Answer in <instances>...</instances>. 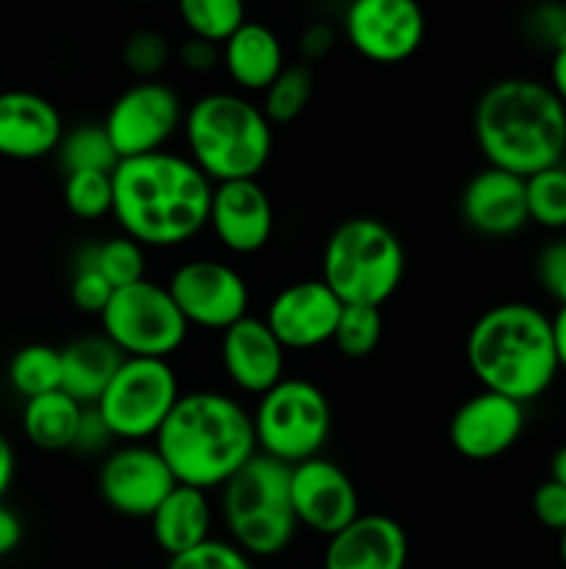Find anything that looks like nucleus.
<instances>
[{
    "label": "nucleus",
    "instance_id": "nucleus-18",
    "mask_svg": "<svg viewBox=\"0 0 566 569\" xmlns=\"http://www.w3.org/2000/svg\"><path fill=\"white\" fill-rule=\"evenodd\" d=\"M209 228L231 253L253 256L264 250L275 231V206L259 178L214 183Z\"/></svg>",
    "mask_w": 566,
    "mask_h": 569
},
{
    "label": "nucleus",
    "instance_id": "nucleus-48",
    "mask_svg": "<svg viewBox=\"0 0 566 569\" xmlns=\"http://www.w3.org/2000/svg\"><path fill=\"white\" fill-rule=\"evenodd\" d=\"M558 553H560V565H564V569H566V528L564 531L558 533Z\"/></svg>",
    "mask_w": 566,
    "mask_h": 569
},
{
    "label": "nucleus",
    "instance_id": "nucleus-47",
    "mask_svg": "<svg viewBox=\"0 0 566 569\" xmlns=\"http://www.w3.org/2000/svg\"><path fill=\"white\" fill-rule=\"evenodd\" d=\"M549 478L560 487H566V445L553 453V461H549Z\"/></svg>",
    "mask_w": 566,
    "mask_h": 569
},
{
    "label": "nucleus",
    "instance_id": "nucleus-14",
    "mask_svg": "<svg viewBox=\"0 0 566 569\" xmlns=\"http://www.w3.org/2000/svg\"><path fill=\"white\" fill-rule=\"evenodd\" d=\"M344 33L372 64H400L425 42V11L420 0H353Z\"/></svg>",
    "mask_w": 566,
    "mask_h": 569
},
{
    "label": "nucleus",
    "instance_id": "nucleus-38",
    "mask_svg": "<svg viewBox=\"0 0 566 569\" xmlns=\"http://www.w3.org/2000/svg\"><path fill=\"white\" fill-rule=\"evenodd\" d=\"M536 278L553 300L566 303V239H555L538 253Z\"/></svg>",
    "mask_w": 566,
    "mask_h": 569
},
{
    "label": "nucleus",
    "instance_id": "nucleus-4",
    "mask_svg": "<svg viewBox=\"0 0 566 569\" xmlns=\"http://www.w3.org/2000/svg\"><path fill=\"white\" fill-rule=\"evenodd\" d=\"M466 365L481 389L527 406L558 378L553 320L530 303H497L466 333Z\"/></svg>",
    "mask_w": 566,
    "mask_h": 569
},
{
    "label": "nucleus",
    "instance_id": "nucleus-37",
    "mask_svg": "<svg viewBox=\"0 0 566 569\" xmlns=\"http://www.w3.org/2000/svg\"><path fill=\"white\" fill-rule=\"evenodd\" d=\"M166 569H255V565L231 539H205L198 548L172 556Z\"/></svg>",
    "mask_w": 566,
    "mask_h": 569
},
{
    "label": "nucleus",
    "instance_id": "nucleus-36",
    "mask_svg": "<svg viewBox=\"0 0 566 569\" xmlns=\"http://www.w3.org/2000/svg\"><path fill=\"white\" fill-rule=\"evenodd\" d=\"M111 295H114V287L100 276L89 248L78 250L75 261H72V281H70L72 306H75L78 311H83V315L100 317L105 306H109Z\"/></svg>",
    "mask_w": 566,
    "mask_h": 569
},
{
    "label": "nucleus",
    "instance_id": "nucleus-6",
    "mask_svg": "<svg viewBox=\"0 0 566 569\" xmlns=\"http://www.w3.org/2000/svg\"><path fill=\"white\" fill-rule=\"evenodd\" d=\"M289 476L292 467L255 453L220 489V509L228 537L250 559H272L283 553L297 533Z\"/></svg>",
    "mask_w": 566,
    "mask_h": 569
},
{
    "label": "nucleus",
    "instance_id": "nucleus-21",
    "mask_svg": "<svg viewBox=\"0 0 566 569\" xmlns=\"http://www.w3.org/2000/svg\"><path fill=\"white\" fill-rule=\"evenodd\" d=\"M64 137V120L48 98L28 89H0V156L37 161L55 153Z\"/></svg>",
    "mask_w": 566,
    "mask_h": 569
},
{
    "label": "nucleus",
    "instance_id": "nucleus-24",
    "mask_svg": "<svg viewBox=\"0 0 566 569\" xmlns=\"http://www.w3.org/2000/svg\"><path fill=\"white\" fill-rule=\"evenodd\" d=\"M222 67L242 92H264L286 67L281 39L272 28L247 20L222 44Z\"/></svg>",
    "mask_w": 566,
    "mask_h": 569
},
{
    "label": "nucleus",
    "instance_id": "nucleus-35",
    "mask_svg": "<svg viewBox=\"0 0 566 569\" xmlns=\"http://www.w3.org/2000/svg\"><path fill=\"white\" fill-rule=\"evenodd\" d=\"M170 61V42L153 28H139L122 44V64L137 81H153Z\"/></svg>",
    "mask_w": 566,
    "mask_h": 569
},
{
    "label": "nucleus",
    "instance_id": "nucleus-11",
    "mask_svg": "<svg viewBox=\"0 0 566 569\" xmlns=\"http://www.w3.org/2000/svg\"><path fill=\"white\" fill-rule=\"evenodd\" d=\"M183 111L186 109L170 83L159 78L137 81L111 103L103 128L120 161L137 159L166 150V142L183 128Z\"/></svg>",
    "mask_w": 566,
    "mask_h": 569
},
{
    "label": "nucleus",
    "instance_id": "nucleus-7",
    "mask_svg": "<svg viewBox=\"0 0 566 569\" xmlns=\"http://www.w3.org/2000/svg\"><path fill=\"white\" fill-rule=\"evenodd\" d=\"M405 276V250L397 233L375 217H350L333 228L322 250V281L344 306L381 309Z\"/></svg>",
    "mask_w": 566,
    "mask_h": 569
},
{
    "label": "nucleus",
    "instance_id": "nucleus-34",
    "mask_svg": "<svg viewBox=\"0 0 566 569\" xmlns=\"http://www.w3.org/2000/svg\"><path fill=\"white\" fill-rule=\"evenodd\" d=\"M89 253H92L100 276L114 289L131 287V283L144 278V261H148L144 259V248L133 242L131 237H125V233L105 239L100 244H89Z\"/></svg>",
    "mask_w": 566,
    "mask_h": 569
},
{
    "label": "nucleus",
    "instance_id": "nucleus-9",
    "mask_svg": "<svg viewBox=\"0 0 566 569\" xmlns=\"http://www.w3.org/2000/svg\"><path fill=\"white\" fill-rule=\"evenodd\" d=\"M103 337L125 359H166L183 348L189 322L164 283L150 278L114 289L100 315Z\"/></svg>",
    "mask_w": 566,
    "mask_h": 569
},
{
    "label": "nucleus",
    "instance_id": "nucleus-25",
    "mask_svg": "<svg viewBox=\"0 0 566 569\" xmlns=\"http://www.w3.org/2000/svg\"><path fill=\"white\" fill-rule=\"evenodd\" d=\"M125 356L100 333L81 337L61 350V389L81 406H94Z\"/></svg>",
    "mask_w": 566,
    "mask_h": 569
},
{
    "label": "nucleus",
    "instance_id": "nucleus-33",
    "mask_svg": "<svg viewBox=\"0 0 566 569\" xmlns=\"http://www.w3.org/2000/svg\"><path fill=\"white\" fill-rule=\"evenodd\" d=\"M61 192H64L67 211L83 222L103 220L114 206L111 172H67Z\"/></svg>",
    "mask_w": 566,
    "mask_h": 569
},
{
    "label": "nucleus",
    "instance_id": "nucleus-29",
    "mask_svg": "<svg viewBox=\"0 0 566 569\" xmlns=\"http://www.w3.org/2000/svg\"><path fill=\"white\" fill-rule=\"evenodd\" d=\"M178 14L189 37L225 44L247 22L244 0H178Z\"/></svg>",
    "mask_w": 566,
    "mask_h": 569
},
{
    "label": "nucleus",
    "instance_id": "nucleus-46",
    "mask_svg": "<svg viewBox=\"0 0 566 569\" xmlns=\"http://www.w3.org/2000/svg\"><path fill=\"white\" fill-rule=\"evenodd\" d=\"M553 320V339H555V353H558L560 370H566V303L558 306Z\"/></svg>",
    "mask_w": 566,
    "mask_h": 569
},
{
    "label": "nucleus",
    "instance_id": "nucleus-41",
    "mask_svg": "<svg viewBox=\"0 0 566 569\" xmlns=\"http://www.w3.org/2000/svg\"><path fill=\"white\" fill-rule=\"evenodd\" d=\"M111 431L105 428L103 417L94 411V406H89L87 411H83V420H81V428H78V437H75V448L72 450H83V453H100V450L109 448L111 442Z\"/></svg>",
    "mask_w": 566,
    "mask_h": 569
},
{
    "label": "nucleus",
    "instance_id": "nucleus-23",
    "mask_svg": "<svg viewBox=\"0 0 566 569\" xmlns=\"http://www.w3.org/2000/svg\"><path fill=\"white\" fill-rule=\"evenodd\" d=\"M150 533L153 542L164 550L166 556H181L186 550L198 548L205 539H211V522H214V511H211L209 492L194 487H183L178 483L159 509L150 517Z\"/></svg>",
    "mask_w": 566,
    "mask_h": 569
},
{
    "label": "nucleus",
    "instance_id": "nucleus-45",
    "mask_svg": "<svg viewBox=\"0 0 566 569\" xmlns=\"http://www.w3.org/2000/svg\"><path fill=\"white\" fill-rule=\"evenodd\" d=\"M549 89L558 94L560 103L566 106V44L553 53V64H549Z\"/></svg>",
    "mask_w": 566,
    "mask_h": 569
},
{
    "label": "nucleus",
    "instance_id": "nucleus-39",
    "mask_svg": "<svg viewBox=\"0 0 566 569\" xmlns=\"http://www.w3.org/2000/svg\"><path fill=\"white\" fill-rule=\"evenodd\" d=\"M533 515L549 531H564L566 528V487L555 483L553 478H547L544 483H538L536 492H533Z\"/></svg>",
    "mask_w": 566,
    "mask_h": 569
},
{
    "label": "nucleus",
    "instance_id": "nucleus-32",
    "mask_svg": "<svg viewBox=\"0 0 566 569\" xmlns=\"http://www.w3.org/2000/svg\"><path fill=\"white\" fill-rule=\"evenodd\" d=\"M383 337V317L375 306H344L338 315L333 345L344 359H366Z\"/></svg>",
    "mask_w": 566,
    "mask_h": 569
},
{
    "label": "nucleus",
    "instance_id": "nucleus-3",
    "mask_svg": "<svg viewBox=\"0 0 566 569\" xmlns=\"http://www.w3.org/2000/svg\"><path fill=\"white\" fill-rule=\"evenodd\" d=\"M472 133L488 167L530 178L564 161L566 106L549 83L503 78L477 98Z\"/></svg>",
    "mask_w": 566,
    "mask_h": 569
},
{
    "label": "nucleus",
    "instance_id": "nucleus-28",
    "mask_svg": "<svg viewBox=\"0 0 566 569\" xmlns=\"http://www.w3.org/2000/svg\"><path fill=\"white\" fill-rule=\"evenodd\" d=\"M9 383L26 400L61 389V350L26 345L9 361Z\"/></svg>",
    "mask_w": 566,
    "mask_h": 569
},
{
    "label": "nucleus",
    "instance_id": "nucleus-22",
    "mask_svg": "<svg viewBox=\"0 0 566 569\" xmlns=\"http://www.w3.org/2000/svg\"><path fill=\"white\" fill-rule=\"evenodd\" d=\"M408 537L394 517L358 515L325 545L322 569H405Z\"/></svg>",
    "mask_w": 566,
    "mask_h": 569
},
{
    "label": "nucleus",
    "instance_id": "nucleus-26",
    "mask_svg": "<svg viewBox=\"0 0 566 569\" xmlns=\"http://www.w3.org/2000/svg\"><path fill=\"white\" fill-rule=\"evenodd\" d=\"M87 406L78 403L75 398L55 389V392L39 395V398L26 400L22 409V433L28 442L48 453L75 448L78 428H81Z\"/></svg>",
    "mask_w": 566,
    "mask_h": 569
},
{
    "label": "nucleus",
    "instance_id": "nucleus-44",
    "mask_svg": "<svg viewBox=\"0 0 566 569\" xmlns=\"http://www.w3.org/2000/svg\"><path fill=\"white\" fill-rule=\"evenodd\" d=\"M14 472H17V456L11 442L6 439V433L0 431V500L6 498L9 492L11 481H14Z\"/></svg>",
    "mask_w": 566,
    "mask_h": 569
},
{
    "label": "nucleus",
    "instance_id": "nucleus-17",
    "mask_svg": "<svg viewBox=\"0 0 566 569\" xmlns=\"http://www.w3.org/2000/svg\"><path fill=\"white\" fill-rule=\"evenodd\" d=\"M525 431V406L505 395L481 389L455 409L447 437L458 456L492 461L508 453Z\"/></svg>",
    "mask_w": 566,
    "mask_h": 569
},
{
    "label": "nucleus",
    "instance_id": "nucleus-40",
    "mask_svg": "<svg viewBox=\"0 0 566 569\" xmlns=\"http://www.w3.org/2000/svg\"><path fill=\"white\" fill-rule=\"evenodd\" d=\"M178 61L189 72H211L216 64H222V44L209 42V39L189 37L178 48Z\"/></svg>",
    "mask_w": 566,
    "mask_h": 569
},
{
    "label": "nucleus",
    "instance_id": "nucleus-27",
    "mask_svg": "<svg viewBox=\"0 0 566 569\" xmlns=\"http://www.w3.org/2000/svg\"><path fill=\"white\" fill-rule=\"evenodd\" d=\"M55 156L64 172H114V167L120 164V156L103 122H87L64 131Z\"/></svg>",
    "mask_w": 566,
    "mask_h": 569
},
{
    "label": "nucleus",
    "instance_id": "nucleus-31",
    "mask_svg": "<svg viewBox=\"0 0 566 569\" xmlns=\"http://www.w3.org/2000/svg\"><path fill=\"white\" fill-rule=\"evenodd\" d=\"M264 103L261 111L266 114V120L272 126H286L294 122L305 111V106L311 103V94H314V78L305 64H286L281 76L264 89Z\"/></svg>",
    "mask_w": 566,
    "mask_h": 569
},
{
    "label": "nucleus",
    "instance_id": "nucleus-19",
    "mask_svg": "<svg viewBox=\"0 0 566 569\" xmlns=\"http://www.w3.org/2000/svg\"><path fill=\"white\" fill-rule=\"evenodd\" d=\"M220 359L228 381L239 392L255 395V398L270 392L277 381L286 378L283 376L286 348L277 342L270 326L259 317L247 315L222 331Z\"/></svg>",
    "mask_w": 566,
    "mask_h": 569
},
{
    "label": "nucleus",
    "instance_id": "nucleus-13",
    "mask_svg": "<svg viewBox=\"0 0 566 569\" xmlns=\"http://www.w3.org/2000/svg\"><path fill=\"white\" fill-rule=\"evenodd\" d=\"M178 487L175 476L155 450V445L128 442L111 450L98 472V489L103 503L114 515L131 520H150L161 500Z\"/></svg>",
    "mask_w": 566,
    "mask_h": 569
},
{
    "label": "nucleus",
    "instance_id": "nucleus-8",
    "mask_svg": "<svg viewBox=\"0 0 566 569\" xmlns=\"http://www.w3.org/2000/svg\"><path fill=\"white\" fill-rule=\"evenodd\" d=\"M259 453L294 467L322 456L333 431L327 395L305 378H283L264 392L253 411Z\"/></svg>",
    "mask_w": 566,
    "mask_h": 569
},
{
    "label": "nucleus",
    "instance_id": "nucleus-12",
    "mask_svg": "<svg viewBox=\"0 0 566 569\" xmlns=\"http://www.w3.org/2000/svg\"><path fill=\"white\" fill-rule=\"evenodd\" d=\"M183 320L203 331H225L247 317L250 287L236 267L220 259L183 261L166 281Z\"/></svg>",
    "mask_w": 566,
    "mask_h": 569
},
{
    "label": "nucleus",
    "instance_id": "nucleus-42",
    "mask_svg": "<svg viewBox=\"0 0 566 569\" xmlns=\"http://www.w3.org/2000/svg\"><path fill=\"white\" fill-rule=\"evenodd\" d=\"M22 542V520L0 500V559L11 556Z\"/></svg>",
    "mask_w": 566,
    "mask_h": 569
},
{
    "label": "nucleus",
    "instance_id": "nucleus-5",
    "mask_svg": "<svg viewBox=\"0 0 566 569\" xmlns=\"http://www.w3.org/2000/svg\"><path fill=\"white\" fill-rule=\"evenodd\" d=\"M189 159L211 183L259 178L272 156V122L239 92H209L183 111Z\"/></svg>",
    "mask_w": 566,
    "mask_h": 569
},
{
    "label": "nucleus",
    "instance_id": "nucleus-16",
    "mask_svg": "<svg viewBox=\"0 0 566 569\" xmlns=\"http://www.w3.org/2000/svg\"><path fill=\"white\" fill-rule=\"evenodd\" d=\"M344 303L322 278L283 287L266 306L264 322L286 350H314L333 342Z\"/></svg>",
    "mask_w": 566,
    "mask_h": 569
},
{
    "label": "nucleus",
    "instance_id": "nucleus-10",
    "mask_svg": "<svg viewBox=\"0 0 566 569\" xmlns=\"http://www.w3.org/2000/svg\"><path fill=\"white\" fill-rule=\"evenodd\" d=\"M181 383L166 359H122L120 370L94 411L103 417L111 437L122 442H148L175 409Z\"/></svg>",
    "mask_w": 566,
    "mask_h": 569
},
{
    "label": "nucleus",
    "instance_id": "nucleus-30",
    "mask_svg": "<svg viewBox=\"0 0 566 569\" xmlns=\"http://www.w3.org/2000/svg\"><path fill=\"white\" fill-rule=\"evenodd\" d=\"M527 220L547 231L566 228V167L564 161L525 178Z\"/></svg>",
    "mask_w": 566,
    "mask_h": 569
},
{
    "label": "nucleus",
    "instance_id": "nucleus-43",
    "mask_svg": "<svg viewBox=\"0 0 566 569\" xmlns=\"http://www.w3.org/2000/svg\"><path fill=\"white\" fill-rule=\"evenodd\" d=\"M333 48V31L327 26H311L300 39V50L305 59H322Z\"/></svg>",
    "mask_w": 566,
    "mask_h": 569
},
{
    "label": "nucleus",
    "instance_id": "nucleus-2",
    "mask_svg": "<svg viewBox=\"0 0 566 569\" xmlns=\"http://www.w3.org/2000/svg\"><path fill=\"white\" fill-rule=\"evenodd\" d=\"M153 445L178 483L203 492L225 487L259 453L253 415L214 389L181 392Z\"/></svg>",
    "mask_w": 566,
    "mask_h": 569
},
{
    "label": "nucleus",
    "instance_id": "nucleus-1",
    "mask_svg": "<svg viewBox=\"0 0 566 569\" xmlns=\"http://www.w3.org/2000/svg\"><path fill=\"white\" fill-rule=\"evenodd\" d=\"M120 231L142 248H178L209 228L214 183L189 156L159 153L122 159L111 172Z\"/></svg>",
    "mask_w": 566,
    "mask_h": 569
},
{
    "label": "nucleus",
    "instance_id": "nucleus-15",
    "mask_svg": "<svg viewBox=\"0 0 566 569\" xmlns=\"http://www.w3.org/2000/svg\"><path fill=\"white\" fill-rule=\"evenodd\" d=\"M292 509L297 526L331 539L361 515L358 489L353 478L325 456H314L292 467L289 476Z\"/></svg>",
    "mask_w": 566,
    "mask_h": 569
},
{
    "label": "nucleus",
    "instance_id": "nucleus-20",
    "mask_svg": "<svg viewBox=\"0 0 566 569\" xmlns=\"http://www.w3.org/2000/svg\"><path fill=\"white\" fill-rule=\"evenodd\" d=\"M461 217L475 233L488 239H505L527 226L525 178L514 172L483 167L466 181L461 192Z\"/></svg>",
    "mask_w": 566,
    "mask_h": 569
}]
</instances>
